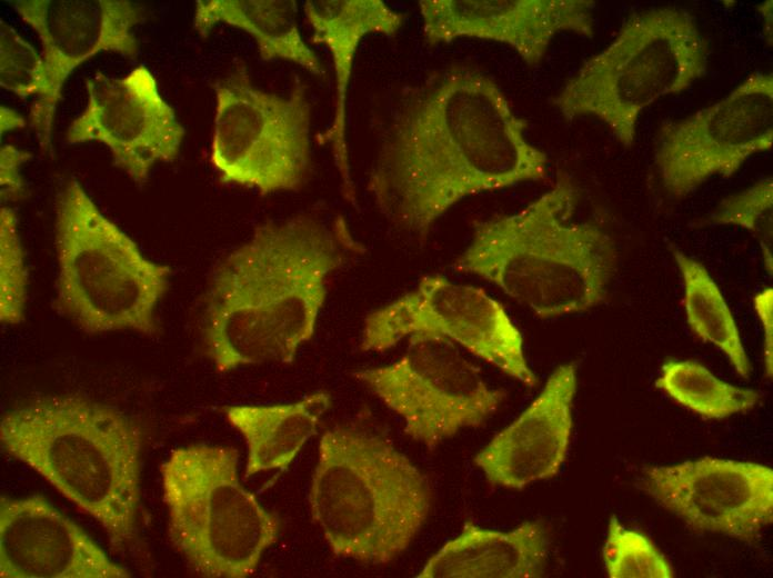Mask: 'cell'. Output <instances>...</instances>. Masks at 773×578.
<instances>
[{
    "label": "cell",
    "mask_w": 773,
    "mask_h": 578,
    "mask_svg": "<svg viewBox=\"0 0 773 578\" xmlns=\"http://www.w3.org/2000/svg\"><path fill=\"white\" fill-rule=\"evenodd\" d=\"M408 339H442L464 348L526 387L538 382L523 338L505 308L483 289L432 273L363 322L362 351L383 352Z\"/></svg>",
    "instance_id": "obj_10"
},
{
    "label": "cell",
    "mask_w": 773,
    "mask_h": 578,
    "mask_svg": "<svg viewBox=\"0 0 773 578\" xmlns=\"http://www.w3.org/2000/svg\"><path fill=\"white\" fill-rule=\"evenodd\" d=\"M707 58V41L687 10H641L580 67L552 103L566 120L596 118L629 148L642 111L704 77Z\"/></svg>",
    "instance_id": "obj_7"
},
{
    "label": "cell",
    "mask_w": 773,
    "mask_h": 578,
    "mask_svg": "<svg viewBox=\"0 0 773 578\" xmlns=\"http://www.w3.org/2000/svg\"><path fill=\"white\" fill-rule=\"evenodd\" d=\"M684 288V310L692 331L721 350L737 375L749 379L752 371L734 317L706 268L673 248Z\"/></svg>",
    "instance_id": "obj_23"
},
{
    "label": "cell",
    "mask_w": 773,
    "mask_h": 578,
    "mask_svg": "<svg viewBox=\"0 0 773 578\" xmlns=\"http://www.w3.org/2000/svg\"><path fill=\"white\" fill-rule=\"evenodd\" d=\"M26 120L14 110L0 106V131L1 136L16 128L24 127Z\"/></svg>",
    "instance_id": "obj_31"
},
{
    "label": "cell",
    "mask_w": 773,
    "mask_h": 578,
    "mask_svg": "<svg viewBox=\"0 0 773 578\" xmlns=\"http://www.w3.org/2000/svg\"><path fill=\"white\" fill-rule=\"evenodd\" d=\"M210 162L222 183L265 196L298 191L311 167V103L298 82L287 96L255 87L243 62L213 84Z\"/></svg>",
    "instance_id": "obj_9"
},
{
    "label": "cell",
    "mask_w": 773,
    "mask_h": 578,
    "mask_svg": "<svg viewBox=\"0 0 773 578\" xmlns=\"http://www.w3.org/2000/svg\"><path fill=\"white\" fill-rule=\"evenodd\" d=\"M755 312L763 330V355L765 376L772 378L773 372V290L765 288L753 298Z\"/></svg>",
    "instance_id": "obj_30"
},
{
    "label": "cell",
    "mask_w": 773,
    "mask_h": 578,
    "mask_svg": "<svg viewBox=\"0 0 773 578\" xmlns=\"http://www.w3.org/2000/svg\"><path fill=\"white\" fill-rule=\"evenodd\" d=\"M353 377L400 417L410 438L429 449L481 426L506 397L458 346L442 339L409 340L394 362Z\"/></svg>",
    "instance_id": "obj_11"
},
{
    "label": "cell",
    "mask_w": 773,
    "mask_h": 578,
    "mask_svg": "<svg viewBox=\"0 0 773 578\" xmlns=\"http://www.w3.org/2000/svg\"><path fill=\"white\" fill-rule=\"evenodd\" d=\"M86 108L69 124L68 143H103L114 166L138 185L154 165L178 158L184 128L144 66L120 78L98 71L86 79Z\"/></svg>",
    "instance_id": "obj_14"
},
{
    "label": "cell",
    "mask_w": 773,
    "mask_h": 578,
    "mask_svg": "<svg viewBox=\"0 0 773 578\" xmlns=\"http://www.w3.org/2000/svg\"><path fill=\"white\" fill-rule=\"evenodd\" d=\"M593 0H421L429 46L462 38L501 42L529 67L539 66L561 32L594 34Z\"/></svg>",
    "instance_id": "obj_16"
},
{
    "label": "cell",
    "mask_w": 773,
    "mask_h": 578,
    "mask_svg": "<svg viewBox=\"0 0 773 578\" xmlns=\"http://www.w3.org/2000/svg\"><path fill=\"white\" fill-rule=\"evenodd\" d=\"M364 252L341 216L299 213L254 227L207 289L203 338L214 368L292 363L314 335L332 275Z\"/></svg>",
    "instance_id": "obj_2"
},
{
    "label": "cell",
    "mask_w": 773,
    "mask_h": 578,
    "mask_svg": "<svg viewBox=\"0 0 773 578\" xmlns=\"http://www.w3.org/2000/svg\"><path fill=\"white\" fill-rule=\"evenodd\" d=\"M655 386L681 406L709 419L746 412L761 400L759 391L727 383L693 360L664 362Z\"/></svg>",
    "instance_id": "obj_24"
},
{
    "label": "cell",
    "mask_w": 773,
    "mask_h": 578,
    "mask_svg": "<svg viewBox=\"0 0 773 578\" xmlns=\"http://www.w3.org/2000/svg\"><path fill=\"white\" fill-rule=\"evenodd\" d=\"M528 126L491 77L453 64L404 94L367 190L388 220L424 239L461 200L546 177Z\"/></svg>",
    "instance_id": "obj_1"
},
{
    "label": "cell",
    "mask_w": 773,
    "mask_h": 578,
    "mask_svg": "<svg viewBox=\"0 0 773 578\" xmlns=\"http://www.w3.org/2000/svg\"><path fill=\"white\" fill-rule=\"evenodd\" d=\"M28 270L16 211L0 209V321L20 325L26 315Z\"/></svg>",
    "instance_id": "obj_27"
},
{
    "label": "cell",
    "mask_w": 773,
    "mask_h": 578,
    "mask_svg": "<svg viewBox=\"0 0 773 578\" xmlns=\"http://www.w3.org/2000/svg\"><path fill=\"white\" fill-rule=\"evenodd\" d=\"M53 306L88 333L155 336L171 269L147 258L74 179L56 200Z\"/></svg>",
    "instance_id": "obj_6"
},
{
    "label": "cell",
    "mask_w": 773,
    "mask_h": 578,
    "mask_svg": "<svg viewBox=\"0 0 773 578\" xmlns=\"http://www.w3.org/2000/svg\"><path fill=\"white\" fill-rule=\"evenodd\" d=\"M549 536L540 520L509 531L466 522L424 565L418 577L536 578L544 572Z\"/></svg>",
    "instance_id": "obj_20"
},
{
    "label": "cell",
    "mask_w": 773,
    "mask_h": 578,
    "mask_svg": "<svg viewBox=\"0 0 773 578\" xmlns=\"http://www.w3.org/2000/svg\"><path fill=\"white\" fill-rule=\"evenodd\" d=\"M238 467L233 447L190 445L160 468L170 540L204 577L252 575L280 534L278 516L241 484Z\"/></svg>",
    "instance_id": "obj_8"
},
{
    "label": "cell",
    "mask_w": 773,
    "mask_h": 578,
    "mask_svg": "<svg viewBox=\"0 0 773 578\" xmlns=\"http://www.w3.org/2000/svg\"><path fill=\"white\" fill-rule=\"evenodd\" d=\"M714 225L736 226L757 241L765 270L773 271V179L766 177L723 199L711 215Z\"/></svg>",
    "instance_id": "obj_26"
},
{
    "label": "cell",
    "mask_w": 773,
    "mask_h": 578,
    "mask_svg": "<svg viewBox=\"0 0 773 578\" xmlns=\"http://www.w3.org/2000/svg\"><path fill=\"white\" fill-rule=\"evenodd\" d=\"M772 0L761 3L757 9L761 14L764 38L770 47L773 42V14H772Z\"/></svg>",
    "instance_id": "obj_32"
},
{
    "label": "cell",
    "mask_w": 773,
    "mask_h": 578,
    "mask_svg": "<svg viewBox=\"0 0 773 578\" xmlns=\"http://www.w3.org/2000/svg\"><path fill=\"white\" fill-rule=\"evenodd\" d=\"M578 189L560 172L524 208L473 223L455 270L475 275L540 318L601 305L618 263L611 236L594 221L574 218Z\"/></svg>",
    "instance_id": "obj_4"
},
{
    "label": "cell",
    "mask_w": 773,
    "mask_h": 578,
    "mask_svg": "<svg viewBox=\"0 0 773 578\" xmlns=\"http://www.w3.org/2000/svg\"><path fill=\"white\" fill-rule=\"evenodd\" d=\"M249 33L263 61L285 60L314 76H323L319 56L303 40L295 0H198L193 27L202 38L217 24Z\"/></svg>",
    "instance_id": "obj_22"
},
{
    "label": "cell",
    "mask_w": 773,
    "mask_h": 578,
    "mask_svg": "<svg viewBox=\"0 0 773 578\" xmlns=\"http://www.w3.org/2000/svg\"><path fill=\"white\" fill-rule=\"evenodd\" d=\"M772 146L773 74L757 71L713 104L664 121L654 162L665 191L682 199L713 177H732Z\"/></svg>",
    "instance_id": "obj_12"
},
{
    "label": "cell",
    "mask_w": 773,
    "mask_h": 578,
    "mask_svg": "<svg viewBox=\"0 0 773 578\" xmlns=\"http://www.w3.org/2000/svg\"><path fill=\"white\" fill-rule=\"evenodd\" d=\"M330 405L331 396L321 390L288 403L224 407L227 420L247 445L244 476L284 471L315 434Z\"/></svg>",
    "instance_id": "obj_21"
},
{
    "label": "cell",
    "mask_w": 773,
    "mask_h": 578,
    "mask_svg": "<svg viewBox=\"0 0 773 578\" xmlns=\"http://www.w3.org/2000/svg\"><path fill=\"white\" fill-rule=\"evenodd\" d=\"M638 486L697 532L755 544L773 521V470L764 465L703 457L649 466Z\"/></svg>",
    "instance_id": "obj_13"
},
{
    "label": "cell",
    "mask_w": 773,
    "mask_h": 578,
    "mask_svg": "<svg viewBox=\"0 0 773 578\" xmlns=\"http://www.w3.org/2000/svg\"><path fill=\"white\" fill-rule=\"evenodd\" d=\"M308 502L333 555L382 565L414 540L432 494L421 470L390 441L338 426L320 439Z\"/></svg>",
    "instance_id": "obj_5"
},
{
    "label": "cell",
    "mask_w": 773,
    "mask_h": 578,
    "mask_svg": "<svg viewBox=\"0 0 773 578\" xmlns=\"http://www.w3.org/2000/svg\"><path fill=\"white\" fill-rule=\"evenodd\" d=\"M605 570L611 578H671V562L645 535L625 528L611 517L602 549Z\"/></svg>",
    "instance_id": "obj_25"
},
{
    "label": "cell",
    "mask_w": 773,
    "mask_h": 578,
    "mask_svg": "<svg viewBox=\"0 0 773 578\" xmlns=\"http://www.w3.org/2000/svg\"><path fill=\"white\" fill-rule=\"evenodd\" d=\"M31 155L19 150L12 144L2 143L0 147V186L2 200L13 199L23 190V181L20 175L22 163L28 161Z\"/></svg>",
    "instance_id": "obj_29"
},
{
    "label": "cell",
    "mask_w": 773,
    "mask_h": 578,
    "mask_svg": "<svg viewBox=\"0 0 773 578\" xmlns=\"http://www.w3.org/2000/svg\"><path fill=\"white\" fill-rule=\"evenodd\" d=\"M576 386V365L559 366L526 409L475 455L473 462L490 484L522 489L560 471L572 434Z\"/></svg>",
    "instance_id": "obj_18"
},
{
    "label": "cell",
    "mask_w": 773,
    "mask_h": 578,
    "mask_svg": "<svg viewBox=\"0 0 773 578\" xmlns=\"http://www.w3.org/2000/svg\"><path fill=\"white\" fill-rule=\"evenodd\" d=\"M303 12L312 29L311 42L328 48L335 74L333 118L321 141L331 144L343 197L357 206L347 141V98L354 57L367 34L393 37L403 26L405 16L382 0H308L303 3Z\"/></svg>",
    "instance_id": "obj_19"
},
{
    "label": "cell",
    "mask_w": 773,
    "mask_h": 578,
    "mask_svg": "<svg viewBox=\"0 0 773 578\" xmlns=\"http://www.w3.org/2000/svg\"><path fill=\"white\" fill-rule=\"evenodd\" d=\"M2 578H127L131 574L41 496L0 498Z\"/></svg>",
    "instance_id": "obj_17"
},
{
    "label": "cell",
    "mask_w": 773,
    "mask_h": 578,
    "mask_svg": "<svg viewBox=\"0 0 773 578\" xmlns=\"http://www.w3.org/2000/svg\"><path fill=\"white\" fill-rule=\"evenodd\" d=\"M0 441L92 517L114 552L134 542L143 438L131 416L80 395L46 396L6 411Z\"/></svg>",
    "instance_id": "obj_3"
},
{
    "label": "cell",
    "mask_w": 773,
    "mask_h": 578,
    "mask_svg": "<svg viewBox=\"0 0 773 578\" xmlns=\"http://www.w3.org/2000/svg\"><path fill=\"white\" fill-rule=\"evenodd\" d=\"M38 34L48 74V91L30 108V126L42 150L51 148L57 104L64 81L80 63L102 51L134 58V27L141 8L127 0L8 1Z\"/></svg>",
    "instance_id": "obj_15"
},
{
    "label": "cell",
    "mask_w": 773,
    "mask_h": 578,
    "mask_svg": "<svg viewBox=\"0 0 773 578\" xmlns=\"http://www.w3.org/2000/svg\"><path fill=\"white\" fill-rule=\"evenodd\" d=\"M0 84L26 99L43 98L48 74L42 56L11 26L0 19Z\"/></svg>",
    "instance_id": "obj_28"
}]
</instances>
